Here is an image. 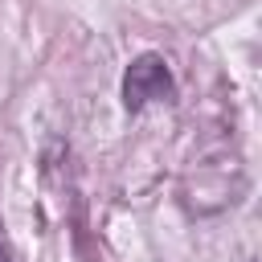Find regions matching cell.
<instances>
[{
    "mask_svg": "<svg viewBox=\"0 0 262 262\" xmlns=\"http://www.w3.org/2000/svg\"><path fill=\"white\" fill-rule=\"evenodd\" d=\"M176 94V78L160 53H139L123 74V102L127 111H143L147 102H168Z\"/></svg>",
    "mask_w": 262,
    "mask_h": 262,
    "instance_id": "obj_1",
    "label": "cell"
},
{
    "mask_svg": "<svg viewBox=\"0 0 262 262\" xmlns=\"http://www.w3.org/2000/svg\"><path fill=\"white\" fill-rule=\"evenodd\" d=\"M0 262H12V250L4 246V237H0Z\"/></svg>",
    "mask_w": 262,
    "mask_h": 262,
    "instance_id": "obj_2",
    "label": "cell"
}]
</instances>
